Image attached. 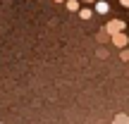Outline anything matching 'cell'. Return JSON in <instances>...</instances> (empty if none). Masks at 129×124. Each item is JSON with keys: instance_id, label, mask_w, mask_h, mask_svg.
Segmentation results:
<instances>
[{"instance_id": "obj_1", "label": "cell", "mask_w": 129, "mask_h": 124, "mask_svg": "<svg viewBox=\"0 0 129 124\" xmlns=\"http://www.w3.org/2000/svg\"><path fill=\"white\" fill-rule=\"evenodd\" d=\"M124 29H127L124 19H110V22L105 24V31L108 33H117V31H124Z\"/></svg>"}, {"instance_id": "obj_2", "label": "cell", "mask_w": 129, "mask_h": 124, "mask_svg": "<svg viewBox=\"0 0 129 124\" xmlns=\"http://www.w3.org/2000/svg\"><path fill=\"white\" fill-rule=\"evenodd\" d=\"M110 41H112V46H117V48H127L129 36L124 31H117V33H110Z\"/></svg>"}, {"instance_id": "obj_3", "label": "cell", "mask_w": 129, "mask_h": 124, "mask_svg": "<svg viewBox=\"0 0 129 124\" xmlns=\"http://www.w3.org/2000/svg\"><path fill=\"white\" fill-rule=\"evenodd\" d=\"M93 5H96V10H93V12H98V14H108V12H110V5H108L105 0H96Z\"/></svg>"}, {"instance_id": "obj_4", "label": "cell", "mask_w": 129, "mask_h": 124, "mask_svg": "<svg viewBox=\"0 0 129 124\" xmlns=\"http://www.w3.org/2000/svg\"><path fill=\"white\" fill-rule=\"evenodd\" d=\"M77 12H79V17H81V19H91L93 17V10L91 7H79Z\"/></svg>"}, {"instance_id": "obj_5", "label": "cell", "mask_w": 129, "mask_h": 124, "mask_svg": "<svg viewBox=\"0 0 129 124\" xmlns=\"http://www.w3.org/2000/svg\"><path fill=\"white\" fill-rule=\"evenodd\" d=\"M112 124H129V115H124V112L115 115V119H112Z\"/></svg>"}, {"instance_id": "obj_6", "label": "cell", "mask_w": 129, "mask_h": 124, "mask_svg": "<svg viewBox=\"0 0 129 124\" xmlns=\"http://www.w3.org/2000/svg\"><path fill=\"white\" fill-rule=\"evenodd\" d=\"M64 3H67V10H69V12H77V10L81 7V3H79V0H64Z\"/></svg>"}, {"instance_id": "obj_7", "label": "cell", "mask_w": 129, "mask_h": 124, "mask_svg": "<svg viewBox=\"0 0 129 124\" xmlns=\"http://www.w3.org/2000/svg\"><path fill=\"white\" fill-rule=\"evenodd\" d=\"M105 41H110V33H108L105 29H101V31H98V43H105Z\"/></svg>"}, {"instance_id": "obj_8", "label": "cell", "mask_w": 129, "mask_h": 124, "mask_svg": "<svg viewBox=\"0 0 129 124\" xmlns=\"http://www.w3.org/2000/svg\"><path fill=\"white\" fill-rule=\"evenodd\" d=\"M120 57H122V60H124V62H129V50H127V48H120Z\"/></svg>"}, {"instance_id": "obj_9", "label": "cell", "mask_w": 129, "mask_h": 124, "mask_svg": "<svg viewBox=\"0 0 129 124\" xmlns=\"http://www.w3.org/2000/svg\"><path fill=\"white\" fill-rule=\"evenodd\" d=\"M120 3H122V5H124V7H129V0H120Z\"/></svg>"}, {"instance_id": "obj_10", "label": "cell", "mask_w": 129, "mask_h": 124, "mask_svg": "<svg viewBox=\"0 0 129 124\" xmlns=\"http://www.w3.org/2000/svg\"><path fill=\"white\" fill-rule=\"evenodd\" d=\"M79 3H96V0H79Z\"/></svg>"}, {"instance_id": "obj_11", "label": "cell", "mask_w": 129, "mask_h": 124, "mask_svg": "<svg viewBox=\"0 0 129 124\" xmlns=\"http://www.w3.org/2000/svg\"><path fill=\"white\" fill-rule=\"evenodd\" d=\"M55 3H64V0H55Z\"/></svg>"}]
</instances>
